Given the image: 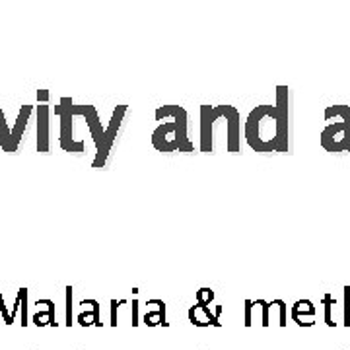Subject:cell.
Here are the masks:
<instances>
[{
  "mask_svg": "<svg viewBox=\"0 0 350 350\" xmlns=\"http://www.w3.org/2000/svg\"><path fill=\"white\" fill-rule=\"evenodd\" d=\"M338 119L327 125L321 133V146L327 152H350V105H329L325 109V119Z\"/></svg>",
  "mask_w": 350,
  "mask_h": 350,
  "instance_id": "cell-3",
  "label": "cell"
},
{
  "mask_svg": "<svg viewBox=\"0 0 350 350\" xmlns=\"http://www.w3.org/2000/svg\"><path fill=\"white\" fill-rule=\"evenodd\" d=\"M156 119H170L152 133V146L158 152H195L187 137V111L181 105H162Z\"/></svg>",
  "mask_w": 350,
  "mask_h": 350,
  "instance_id": "cell-2",
  "label": "cell"
},
{
  "mask_svg": "<svg viewBox=\"0 0 350 350\" xmlns=\"http://www.w3.org/2000/svg\"><path fill=\"white\" fill-rule=\"evenodd\" d=\"M72 98H61L59 105H55V115H59L61 119V137H59V144L64 152L70 154H82L86 152V142L84 140H75V129H72Z\"/></svg>",
  "mask_w": 350,
  "mask_h": 350,
  "instance_id": "cell-6",
  "label": "cell"
},
{
  "mask_svg": "<svg viewBox=\"0 0 350 350\" xmlns=\"http://www.w3.org/2000/svg\"><path fill=\"white\" fill-rule=\"evenodd\" d=\"M245 140L251 150L271 154L290 148V107L288 88H276L275 105H257L245 121Z\"/></svg>",
  "mask_w": 350,
  "mask_h": 350,
  "instance_id": "cell-1",
  "label": "cell"
},
{
  "mask_svg": "<svg viewBox=\"0 0 350 350\" xmlns=\"http://www.w3.org/2000/svg\"><path fill=\"white\" fill-rule=\"evenodd\" d=\"M126 105H117L115 109H113L111 115V121H109V126L105 129V135H103V142H101V148L96 152V160H94V167L96 170H101L105 162H107V158H109V152H111L113 142H115V138H117V133H119V129H121V123H123V119H125V113H126Z\"/></svg>",
  "mask_w": 350,
  "mask_h": 350,
  "instance_id": "cell-7",
  "label": "cell"
},
{
  "mask_svg": "<svg viewBox=\"0 0 350 350\" xmlns=\"http://www.w3.org/2000/svg\"><path fill=\"white\" fill-rule=\"evenodd\" d=\"M38 101L39 103H47L49 101V90H38Z\"/></svg>",
  "mask_w": 350,
  "mask_h": 350,
  "instance_id": "cell-12",
  "label": "cell"
},
{
  "mask_svg": "<svg viewBox=\"0 0 350 350\" xmlns=\"http://www.w3.org/2000/svg\"><path fill=\"white\" fill-rule=\"evenodd\" d=\"M31 113H33V105H22L20 113H18V119H16V125L8 126L4 111L0 107V148H2V152L14 154V152L18 150V146H20V142L24 138V133L25 129H27Z\"/></svg>",
  "mask_w": 350,
  "mask_h": 350,
  "instance_id": "cell-5",
  "label": "cell"
},
{
  "mask_svg": "<svg viewBox=\"0 0 350 350\" xmlns=\"http://www.w3.org/2000/svg\"><path fill=\"white\" fill-rule=\"evenodd\" d=\"M0 310H2V313H4V319H6V323L10 325V323H12V315H8L6 308H4V304H2V294H0Z\"/></svg>",
  "mask_w": 350,
  "mask_h": 350,
  "instance_id": "cell-13",
  "label": "cell"
},
{
  "mask_svg": "<svg viewBox=\"0 0 350 350\" xmlns=\"http://www.w3.org/2000/svg\"><path fill=\"white\" fill-rule=\"evenodd\" d=\"M36 109H38V152H41V154H49V103H39Z\"/></svg>",
  "mask_w": 350,
  "mask_h": 350,
  "instance_id": "cell-9",
  "label": "cell"
},
{
  "mask_svg": "<svg viewBox=\"0 0 350 350\" xmlns=\"http://www.w3.org/2000/svg\"><path fill=\"white\" fill-rule=\"evenodd\" d=\"M72 115H82L86 119L88 129H90V135L96 142V152L101 148V142H103V135H105V126L101 125L100 115H98V109L94 105H76L72 103Z\"/></svg>",
  "mask_w": 350,
  "mask_h": 350,
  "instance_id": "cell-8",
  "label": "cell"
},
{
  "mask_svg": "<svg viewBox=\"0 0 350 350\" xmlns=\"http://www.w3.org/2000/svg\"><path fill=\"white\" fill-rule=\"evenodd\" d=\"M18 296H20V308H22V325H27V310H25V304H27V290L20 288L18 290Z\"/></svg>",
  "mask_w": 350,
  "mask_h": 350,
  "instance_id": "cell-10",
  "label": "cell"
},
{
  "mask_svg": "<svg viewBox=\"0 0 350 350\" xmlns=\"http://www.w3.org/2000/svg\"><path fill=\"white\" fill-rule=\"evenodd\" d=\"M226 119V125L241 123V115L234 105H200V152L213 154V129L216 121Z\"/></svg>",
  "mask_w": 350,
  "mask_h": 350,
  "instance_id": "cell-4",
  "label": "cell"
},
{
  "mask_svg": "<svg viewBox=\"0 0 350 350\" xmlns=\"http://www.w3.org/2000/svg\"><path fill=\"white\" fill-rule=\"evenodd\" d=\"M72 323V288L66 286V325Z\"/></svg>",
  "mask_w": 350,
  "mask_h": 350,
  "instance_id": "cell-11",
  "label": "cell"
}]
</instances>
